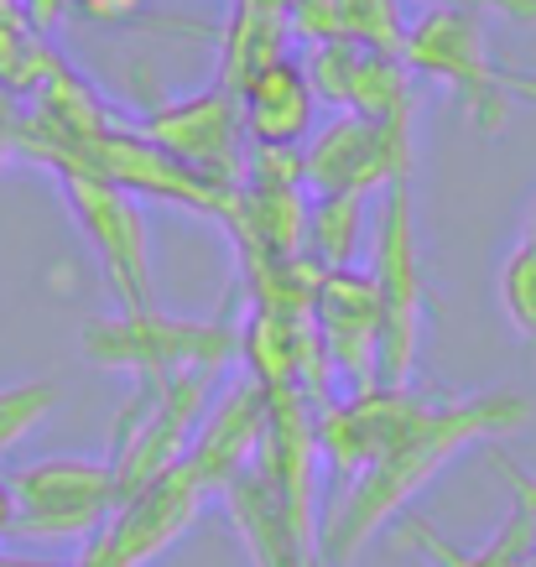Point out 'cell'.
<instances>
[{
    "instance_id": "cell-1",
    "label": "cell",
    "mask_w": 536,
    "mask_h": 567,
    "mask_svg": "<svg viewBox=\"0 0 536 567\" xmlns=\"http://www.w3.org/2000/svg\"><path fill=\"white\" fill-rule=\"evenodd\" d=\"M526 422H532V401L516 391H474L453 395V401H433L427 416L385 453L381 464H370L360 480H349L344 499L318 520V563L349 567L354 551L381 532L385 520H396L437 480V468L449 458H458L474 443H489V437H511Z\"/></svg>"
},
{
    "instance_id": "cell-2",
    "label": "cell",
    "mask_w": 536,
    "mask_h": 567,
    "mask_svg": "<svg viewBox=\"0 0 536 567\" xmlns=\"http://www.w3.org/2000/svg\"><path fill=\"white\" fill-rule=\"evenodd\" d=\"M260 385V380H256ZM266 391V437L256 458L219 489L235 516L250 567H312L318 563V406L297 385Z\"/></svg>"
},
{
    "instance_id": "cell-3",
    "label": "cell",
    "mask_w": 536,
    "mask_h": 567,
    "mask_svg": "<svg viewBox=\"0 0 536 567\" xmlns=\"http://www.w3.org/2000/svg\"><path fill=\"white\" fill-rule=\"evenodd\" d=\"M79 344L89 364L136 380L177 375V370L225 375L240 360V323L235 318H177L152 302V308H115L89 318Z\"/></svg>"
},
{
    "instance_id": "cell-4",
    "label": "cell",
    "mask_w": 536,
    "mask_h": 567,
    "mask_svg": "<svg viewBox=\"0 0 536 567\" xmlns=\"http://www.w3.org/2000/svg\"><path fill=\"white\" fill-rule=\"evenodd\" d=\"M401 63H406V73H422L437 89H449L474 131L501 136L511 125V94L501 84V63L489 58V32L480 11L427 6L416 21H406Z\"/></svg>"
},
{
    "instance_id": "cell-5",
    "label": "cell",
    "mask_w": 536,
    "mask_h": 567,
    "mask_svg": "<svg viewBox=\"0 0 536 567\" xmlns=\"http://www.w3.org/2000/svg\"><path fill=\"white\" fill-rule=\"evenodd\" d=\"M214 385H219V375H208V370L136 380L131 401L121 406L115 427H110V453H104L110 468H115L121 505L188 453L193 432H198L208 401H214Z\"/></svg>"
},
{
    "instance_id": "cell-6",
    "label": "cell",
    "mask_w": 536,
    "mask_h": 567,
    "mask_svg": "<svg viewBox=\"0 0 536 567\" xmlns=\"http://www.w3.org/2000/svg\"><path fill=\"white\" fill-rule=\"evenodd\" d=\"M11 495H17L11 536L32 547H69V542L84 547L121 511L110 458H89V453H48L21 464L11 474Z\"/></svg>"
},
{
    "instance_id": "cell-7",
    "label": "cell",
    "mask_w": 536,
    "mask_h": 567,
    "mask_svg": "<svg viewBox=\"0 0 536 567\" xmlns=\"http://www.w3.org/2000/svg\"><path fill=\"white\" fill-rule=\"evenodd\" d=\"M370 281L381 292V385H406L416 364V333H422V256H416V198L412 177L391 183L381 198V214L370 224Z\"/></svg>"
},
{
    "instance_id": "cell-8",
    "label": "cell",
    "mask_w": 536,
    "mask_h": 567,
    "mask_svg": "<svg viewBox=\"0 0 536 567\" xmlns=\"http://www.w3.org/2000/svg\"><path fill=\"white\" fill-rule=\"evenodd\" d=\"M58 193L69 204L73 224L84 229L89 250L104 266V287L115 292L121 308H152L156 281H152V235H146V208L141 198L121 193L94 173H52Z\"/></svg>"
},
{
    "instance_id": "cell-9",
    "label": "cell",
    "mask_w": 536,
    "mask_h": 567,
    "mask_svg": "<svg viewBox=\"0 0 536 567\" xmlns=\"http://www.w3.org/2000/svg\"><path fill=\"white\" fill-rule=\"evenodd\" d=\"M412 177V125L329 115L302 141V188L312 198H370Z\"/></svg>"
},
{
    "instance_id": "cell-10",
    "label": "cell",
    "mask_w": 536,
    "mask_h": 567,
    "mask_svg": "<svg viewBox=\"0 0 536 567\" xmlns=\"http://www.w3.org/2000/svg\"><path fill=\"white\" fill-rule=\"evenodd\" d=\"M437 395H422L412 385H354L349 395H333L318 412L312 432H318V458L329 464L339 484L360 480L370 464H381L385 453L406 437V432L427 416Z\"/></svg>"
},
{
    "instance_id": "cell-11",
    "label": "cell",
    "mask_w": 536,
    "mask_h": 567,
    "mask_svg": "<svg viewBox=\"0 0 536 567\" xmlns=\"http://www.w3.org/2000/svg\"><path fill=\"white\" fill-rule=\"evenodd\" d=\"M136 131L167 156H177L183 167L214 177V183H240L245 173V125H240V100L229 89H204V94H183V100H162L136 115Z\"/></svg>"
},
{
    "instance_id": "cell-12",
    "label": "cell",
    "mask_w": 536,
    "mask_h": 567,
    "mask_svg": "<svg viewBox=\"0 0 536 567\" xmlns=\"http://www.w3.org/2000/svg\"><path fill=\"white\" fill-rule=\"evenodd\" d=\"M79 173L104 177L121 193L141 198V204H173V208H188V214H208V219H225V204H229V183H214V177L183 167L177 156L152 146L136 125L125 121H115L89 146Z\"/></svg>"
},
{
    "instance_id": "cell-13",
    "label": "cell",
    "mask_w": 536,
    "mask_h": 567,
    "mask_svg": "<svg viewBox=\"0 0 536 567\" xmlns=\"http://www.w3.org/2000/svg\"><path fill=\"white\" fill-rule=\"evenodd\" d=\"M302 73L318 104H329L339 115H364V121L385 125H412L416 115L412 73L396 52H370L360 42L329 37V42H312Z\"/></svg>"
},
{
    "instance_id": "cell-14",
    "label": "cell",
    "mask_w": 536,
    "mask_h": 567,
    "mask_svg": "<svg viewBox=\"0 0 536 567\" xmlns=\"http://www.w3.org/2000/svg\"><path fill=\"white\" fill-rule=\"evenodd\" d=\"M312 333L329 354L333 370H344L354 385H375L381 380V292L364 266H344V271H323L318 292H312Z\"/></svg>"
},
{
    "instance_id": "cell-15",
    "label": "cell",
    "mask_w": 536,
    "mask_h": 567,
    "mask_svg": "<svg viewBox=\"0 0 536 567\" xmlns=\"http://www.w3.org/2000/svg\"><path fill=\"white\" fill-rule=\"evenodd\" d=\"M208 495H214V489L193 474L188 458H177L167 474H156L146 489H136V495L125 499L121 511L110 516V526L100 532V542L115 551L125 567H146L152 557H162L177 536L188 532Z\"/></svg>"
},
{
    "instance_id": "cell-16",
    "label": "cell",
    "mask_w": 536,
    "mask_h": 567,
    "mask_svg": "<svg viewBox=\"0 0 536 567\" xmlns=\"http://www.w3.org/2000/svg\"><path fill=\"white\" fill-rule=\"evenodd\" d=\"M260 437H266V391L240 370L225 391H214V401H208V412H204V422H198V432H193V443L183 458H188L193 474L219 495V489L256 458Z\"/></svg>"
},
{
    "instance_id": "cell-17",
    "label": "cell",
    "mask_w": 536,
    "mask_h": 567,
    "mask_svg": "<svg viewBox=\"0 0 536 567\" xmlns=\"http://www.w3.org/2000/svg\"><path fill=\"white\" fill-rule=\"evenodd\" d=\"M240 100L245 146H271V152H302V141L318 131V94L308 73L292 58H271L235 89Z\"/></svg>"
},
{
    "instance_id": "cell-18",
    "label": "cell",
    "mask_w": 536,
    "mask_h": 567,
    "mask_svg": "<svg viewBox=\"0 0 536 567\" xmlns=\"http://www.w3.org/2000/svg\"><path fill=\"white\" fill-rule=\"evenodd\" d=\"M406 536H412L416 551H422L433 567H516V563H526V557H536V511L526 505V499H516L501 532L489 536V542H480L474 551L449 547L427 520H412Z\"/></svg>"
},
{
    "instance_id": "cell-19",
    "label": "cell",
    "mask_w": 536,
    "mask_h": 567,
    "mask_svg": "<svg viewBox=\"0 0 536 567\" xmlns=\"http://www.w3.org/2000/svg\"><path fill=\"white\" fill-rule=\"evenodd\" d=\"M302 256L318 271H344L364 256V198H312L308 229H302Z\"/></svg>"
},
{
    "instance_id": "cell-20",
    "label": "cell",
    "mask_w": 536,
    "mask_h": 567,
    "mask_svg": "<svg viewBox=\"0 0 536 567\" xmlns=\"http://www.w3.org/2000/svg\"><path fill=\"white\" fill-rule=\"evenodd\" d=\"M63 69V58L52 52V42L21 17V6L0 11V89L11 100H32L52 73Z\"/></svg>"
},
{
    "instance_id": "cell-21",
    "label": "cell",
    "mask_w": 536,
    "mask_h": 567,
    "mask_svg": "<svg viewBox=\"0 0 536 567\" xmlns=\"http://www.w3.org/2000/svg\"><path fill=\"white\" fill-rule=\"evenodd\" d=\"M329 17H333V37L401 58V37H406L401 0H329Z\"/></svg>"
},
{
    "instance_id": "cell-22",
    "label": "cell",
    "mask_w": 536,
    "mask_h": 567,
    "mask_svg": "<svg viewBox=\"0 0 536 567\" xmlns=\"http://www.w3.org/2000/svg\"><path fill=\"white\" fill-rule=\"evenodd\" d=\"M495 297H501V312H505V323L516 328V339L526 349H536V250L526 240H516L501 256Z\"/></svg>"
},
{
    "instance_id": "cell-23",
    "label": "cell",
    "mask_w": 536,
    "mask_h": 567,
    "mask_svg": "<svg viewBox=\"0 0 536 567\" xmlns=\"http://www.w3.org/2000/svg\"><path fill=\"white\" fill-rule=\"evenodd\" d=\"M58 406V380H21V385H0V453L17 447L42 416Z\"/></svg>"
},
{
    "instance_id": "cell-24",
    "label": "cell",
    "mask_w": 536,
    "mask_h": 567,
    "mask_svg": "<svg viewBox=\"0 0 536 567\" xmlns=\"http://www.w3.org/2000/svg\"><path fill=\"white\" fill-rule=\"evenodd\" d=\"M146 0H73V17L84 21H136Z\"/></svg>"
},
{
    "instance_id": "cell-25",
    "label": "cell",
    "mask_w": 536,
    "mask_h": 567,
    "mask_svg": "<svg viewBox=\"0 0 536 567\" xmlns=\"http://www.w3.org/2000/svg\"><path fill=\"white\" fill-rule=\"evenodd\" d=\"M69 11H73V0H21V17L32 21V27H37L42 37H48L52 27H58V21L69 17Z\"/></svg>"
},
{
    "instance_id": "cell-26",
    "label": "cell",
    "mask_w": 536,
    "mask_h": 567,
    "mask_svg": "<svg viewBox=\"0 0 536 567\" xmlns=\"http://www.w3.org/2000/svg\"><path fill=\"white\" fill-rule=\"evenodd\" d=\"M437 6H468V11L489 6V11H501V17H511V21H532V27H536V0H437Z\"/></svg>"
},
{
    "instance_id": "cell-27",
    "label": "cell",
    "mask_w": 536,
    "mask_h": 567,
    "mask_svg": "<svg viewBox=\"0 0 536 567\" xmlns=\"http://www.w3.org/2000/svg\"><path fill=\"white\" fill-rule=\"evenodd\" d=\"M0 567H73V563H63V557H42V551L0 547Z\"/></svg>"
},
{
    "instance_id": "cell-28",
    "label": "cell",
    "mask_w": 536,
    "mask_h": 567,
    "mask_svg": "<svg viewBox=\"0 0 536 567\" xmlns=\"http://www.w3.org/2000/svg\"><path fill=\"white\" fill-rule=\"evenodd\" d=\"M501 84H505V94H511V100L536 104V73H526V69H501Z\"/></svg>"
},
{
    "instance_id": "cell-29",
    "label": "cell",
    "mask_w": 536,
    "mask_h": 567,
    "mask_svg": "<svg viewBox=\"0 0 536 567\" xmlns=\"http://www.w3.org/2000/svg\"><path fill=\"white\" fill-rule=\"evenodd\" d=\"M17 526V495H11V474H0V542Z\"/></svg>"
},
{
    "instance_id": "cell-30",
    "label": "cell",
    "mask_w": 536,
    "mask_h": 567,
    "mask_svg": "<svg viewBox=\"0 0 536 567\" xmlns=\"http://www.w3.org/2000/svg\"><path fill=\"white\" fill-rule=\"evenodd\" d=\"M520 240H526V245L536 250V198L526 204V224H520Z\"/></svg>"
},
{
    "instance_id": "cell-31",
    "label": "cell",
    "mask_w": 536,
    "mask_h": 567,
    "mask_svg": "<svg viewBox=\"0 0 536 567\" xmlns=\"http://www.w3.org/2000/svg\"><path fill=\"white\" fill-rule=\"evenodd\" d=\"M312 567H323V563H312Z\"/></svg>"
}]
</instances>
